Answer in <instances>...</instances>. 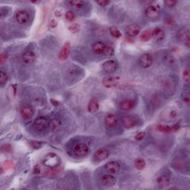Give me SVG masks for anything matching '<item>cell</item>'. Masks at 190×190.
Listing matches in <instances>:
<instances>
[{
	"label": "cell",
	"instance_id": "cell-5",
	"mask_svg": "<svg viewBox=\"0 0 190 190\" xmlns=\"http://www.w3.org/2000/svg\"><path fill=\"white\" fill-rule=\"evenodd\" d=\"M89 148L85 143H78L74 148V152L78 157H83L88 153Z\"/></svg>",
	"mask_w": 190,
	"mask_h": 190
},
{
	"label": "cell",
	"instance_id": "cell-41",
	"mask_svg": "<svg viewBox=\"0 0 190 190\" xmlns=\"http://www.w3.org/2000/svg\"><path fill=\"white\" fill-rule=\"evenodd\" d=\"M31 145L33 149H39V148H40V146H41V143H40V142H38V141H31Z\"/></svg>",
	"mask_w": 190,
	"mask_h": 190
},
{
	"label": "cell",
	"instance_id": "cell-40",
	"mask_svg": "<svg viewBox=\"0 0 190 190\" xmlns=\"http://www.w3.org/2000/svg\"><path fill=\"white\" fill-rule=\"evenodd\" d=\"M145 135L146 133L144 132H139V133L135 136V139L137 140H142L144 138V137H145Z\"/></svg>",
	"mask_w": 190,
	"mask_h": 190
},
{
	"label": "cell",
	"instance_id": "cell-15",
	"mask_svg": "<svg viewBox=\"0 0 190 190\" xmlns=\"http://www.w3.org/2000/svg\"><path fill=\"white\" fill-rule=\"evenodd\" d=\"M117 180L112 174H105L102 175V184L104 186H107V187H110V186H113L115 185Z\"/></svg>",
	"mask_w": 190,
	"mask_h": 190
},
{
	"label": "cell",
	"instance_id": "cell-37",
	"mask_svg": "<svg viewBox=\"0 0 190 190\" xmlns=\"http://www.w3.org/2000/svg\"><path fill=\"white\" fill-rule=\"evenodd\" d=\"M183 78H184V80L186 83H189L190 81V74L189 71L188 69L184 70V72H183Z\"/></svg>",
	"mask_w": 190,
	"mask_h": 190
},
{
	"label": "cell",
	"instance_id": "cell-8",
	"mask_svg": "<svg viewBox=\"0 0 190 190\" xmlns=\"http://www.w3.org/2000/svg\"><path fill=\"white\" fill-rule=\"evenodd\" d=\"M122 123L124 128L129 129L136 126L137 124V120L133 116H126L123 117Z\"/></svg>",
	"mask_w": 190,
	"mask_h": 190
},
{
	"label": "cell",
	"instance_id": "cell-19",
	"mask_svg": "<svg viewBox=\"0 0 190 190\" xmlns=\"http://www.w3.org/2000/svg\"><path fill=\"white\" fill-rule=\"evenodd\" d=\"M105 47H106V45L102 42H97L92 45V50L96 54L101 55L103 54Z\"/></svg>",
	"mask_w": 190,
	"mask_h": 190
},
{
	"label": "cell",
	"instance_id": "cell-20",
	"mask_svg": "<svg viewBox=\"0 0 190 190\" xmlns=\"http://www.w3.org/2000/svg\"><path fill=\"white\" fill-rule=\"evenodd\" d=\"M105 124L109 128H113L117 124V118L113 114H109L105 117Z\"/></svg>",
	"mask_w": 190,
	"mask_h": 190
},
{
	"label": "cell",
	"instance_id": "cell-22",
	"mask_svg": "<svg viewBox=\"0 0 190 190\" xmlns=\"http://www.w3.org/2000/svg\"><path fill=\"white\" fill-rule=\"evenodd\" d=\"M99 108H100V104H99L98 100L96 99H92L88 105V112L92 114L96 113L99 110Z\"/></svg>",
	"mask_w": 190,
	"mask_h": 190
},
{
	"label": "cell",
	"instance_id": "cell-48",
	"mask_svg": "<svg viewBox=\"0 0 190 190\" xmlns=\"http://www.w3.org/2000/svg\"><path fill=\"white\" fill-rule=\"evenodd\" d=\"M51 102H52V104H53V105H57V104H58V102H57L56 100H51Z\"/></svg>",
	"mask_w": 190,
	"mask_h": 190
},
{
	"label": "cell",
	"instance_id": "cell-13",
	"mask_svg": "<svg viewBox=\"0 0 190 190\" xmlns=\"http://www.w3.org/2000/svg\"><path fill=\"white\" fill-rule=\"evenodd\" d=\"M105 169L111 174H115L120 170V166L117 161H110L105 165Z\"/></svg>",
	"mask_w": 190,
	"mask_h": 190
},
{
	"label": "cell",
	"instance_id": "cell-10",
	"mask_svg": "<svg viewBox=\"0 0 190 190\" xmlns=\"http://www.w3.org/2000/svg\"><path fill=\"white\" fill-rule=\"evenodd\" d=\"M102 68L106 73H114L117 69V63L114 60H108L102 64Z\"/></svg>",
	"mask_w": 190,
	"mask_h": 190
},
{
	"label": "cell",
	"instance_id": "cell-35",
	"mask_svg": "<svg viewBox=\"0 0 190 190\" xmlns=\"http://www.w3.org/2000/svg\"><path fill=\"white\" fill-rule=\"evenodd\" d=\"M182 99L184 100V102H186V104L189 105L190 102V95H189V91H185V92L183 93L182 95Z\"/></svg>",
	"mask_w": 190,
	"mask_h": 190
},
{
	"label": "cell",
	"instance_id": "cell-4",
	"mask_svg": "<svg viewBox=\"0 0 190 190\" xmlns=\"http://www.w3.org/2000/svg\"><path fill=\"white\" fill-rule=\"evenodd\" d=\"M120 81V77L118 76L106 77L102 80V85L108 88H112L115 87L119 84Z\"/></svg>",
	"mask_w": 190,
	"mask_h": 190
},
{
	"label": "cell",
	"instance_id": "cell-6",
	"mask_svg": "<svg viewBox=\"0 0 190 190\" xmlns=\"http://www.w3.org/2000/svg\"><path fill=\"white\" fill-rule=\"evenodd\" d=\"M153 62H154V58L150 54H144L139 59V63L143 68H149L152 65Z\"/></svg>",
	"mask_w": 190,
	"mask_h": 190
},
{
	"label": "cell",
	"instance_id": "cell-27",
	"mask_svg": "<svg viewBox=\"0 0 190 190\" xmlns=\"http://www.w3.org/2000/svg\"><path fill=\"white\" fill-rule=\"evenodd\" d=\"M134 166L139 170H143L146 167V161L143 158H137L134 161Z\"/></svg>",
	"mask_w": 190,
	"mask_h": 190
},
{
	"label": "cell",
	"instance_id": "cell-46",
	"mask_svg": "<svg viewBox=\"0 0 190 190\" xmlns=\"http://www.w3.org/2000/svg\"><path fill=\"white\" fill-rule=\"evenodd\" d=\"M5 12H7L6 8H2L1 11H0V16H1V18H4L7 15V13Z\"/></svg>",
	"mask_w": 190,
	"mask_h": 190
},
{
	"label": "cell",
	"instance_id": "cell-2",
	"mask_svg": "<svg viewBox=\"0 0 190 190\" xmlns=\"http://www.w3.org/2000/svg\"><path fill=\"white\" fill-rule=\"evenodd\" d=\"M48 121L44 117H37L33 124V129L37 132H43L48 128Z\"/></svg>",
	"mask_w": 190,
	"mask_h": 190
},
{
	"label": "cell",
	"instance_id": "cell-12",
	"mask_svg": "<svg viewBox=\"0 0 190 190\" xmlns=\"http://www.w3.org/2000/svg\"><path fill=\"white\" fill-rule=\"evenodd\" d=\"M70 51H71V44L69 42H67L65 43L64 45L62 48L61 51L60 52V54H59V58L60 60H65L68 58L70 55Z\"/></svg>",
	"mask_w": 190,
	"mask_h": 190
},
{
	"label": "cell",
	"instance_id": "cell-39",
	"mask_svg": "<svg viewBox=\"0 0 190 190\" xmlns=\"http://www.w3.org/2000/svg\"><path fill=\"white\" fill-rule=\"evenodd\" d=\"M97 3L100 6L105 7L110 4V1H109V0H102V1H97Z\"/></svg>",
	"mask_w": 190,
	"mask_h": 190
},
{
	"label": "cell",
	"instance_id": "cell-49",
	"mask_svg": "<svg viewBox=\"0 0 190 190\" xmlns=\"http://www.w3.org/2000/svg\"><path fill=\"white\" fill-rule=\"evenodd\" d=\"M32 2L34 3V4H37V3L40 2H39V1H37V2Z\"/></svg>",
	"mask_w": 190,
	"mask_h": 190
},
{
	"label": "cell",
	"instance_id": "cell-45",
	"mask_svg": "<svg viewBox=\"0 0 190 190\" xmlns=\"http://www.w3.org/2000/svg\"><path fill=\"white\" fill-rule=\"evenodd\" d=\"M55 16L57 17H61L63 16V11L61 9H57L55 11Z\"/></svg>",
	"mask_w": 190,
	"mask_h": 190
},
{
	"label": "cell",
	"instance_id": "cell-31",
	"mask_svg": "<svg viewBox=\"0 0 190 190\" xmlns=\"http://www.w3.org/2000/svg\"><path fill=\"white\" fill-rule=\"evenodd\" d=\"M69 3L71 5L76 9H80L84 6V2L80 1V0H74V1H71Z\"/></svg>",
	"mask_w": 190,
	"mask_h": 190
},
{
	"label": "cell",
	"instance_id": "cell-47",
	"mask_svg": "<svg viewBox=\"0 0 190 190\" xmlns=\"http://www.w3.org/2000/svg\"><path fill=\"white\" fill-rule=\"evenodd\" d=\"M33 171H34V173H36V174H38V173L40 172V166H38V165H36V166H34Z\"/></svg>",
	"mask_w": 190,
	"mask_h": 190
},
{
	"label": "cell",
	"instance_id": "cell-17",
	"mask_svg": "<svg viewBox=\"0 0 190 190\" xmlns=\"http://www.w3.org/2000/svg\"><path fill=\"white\" fill-rule=\"evenodd\" d=\"M177 38L180 41L186 42L189 40V30L187 27H183L177 32Z\"/></svg>",
	"mask_w": 190,
	"mask_h": 190
},
{
	"label": "cell",
	"instance_id": "cell-7",
	"mask_svg": "<svg viewBox=\"0 0 190 190\" xmlns=\"http://www.w3.org/2000/svg\"><path fill=\"white\" fill-rule=\"evenodd\" d=\"M20 113L24 120H30L32 118L34 114V111L31 105H24L20 109Z\"/></svg>",
	"mask_w": 190,
	"mask_h": 190
},
{
	"label": "cell",
	"instance_id": "cell-34",
	"mask_svg": "<svg viewBox=\"0 0 190 190\" xmlns=\"http://www.w3.org/2000/svg\"><path fill=\"white\" fill-rule=\"evenodd\" d=\"M75 13L73 12L72 11H68L66 13H65V19H66L68 21L72 22L75 19Z\"/></svg>",
	"mask_w": 190,
	"mask_h": 190
},
{
	"label": "cell",
	"instance_id": "cell-38",
	"mask_svg": "<svg viewBox=\"0 0 190 190\" xmlns=\"http://www.w3.org/2000/svg\"><path fill=\"white\" fill-rule=\"evenodd\" d=\"M176 4H177V1H174V0H166V1H164L165 5L169 7V8L174 7Z\"/></svg>",
	"mask_w": 190,
	"mask_h": 190
},
{
	"label": "cell",
	"instance_id": "cell-50",
	"mask_svg": "<svg viewBox=\"0 0 190 190\" xmlns=\"http://www.w3.org/2000/svg\"><path fill=\"white\" fill-rule=\"evenodd\" d=\"M3 173V169H2V167H1V174H2Z\"/></svg>",
	"mask_w": 190,
	"mask_h": 190
},
{
	"label": "cell",
	"instance_id": "cell-23",
	"mask_svg": "<svg viewBox=\"0 0 190 190\" xmlns=\"http://www.w3.org/2000/svg\"><path fill=\"white\" fill-rule=\"evenodd\" d=\"M177 117V112L174 110H166V112H163L161 117L163 118V120H168L170 121L174 120L175 117Z\"/></svg>",
	"mask_w": 190,
	"mask_h": 190
},
{
	"label": "cell",
	"instance_id": "cell-30",
	"mask_svg": "<svg viewBox=\"0 0 190 190\" xmlns=\"http://www.w3.org/2000/svg\"><path fill=\"white\" fill-rule=\"evenodd\" d=\"M68 31L72 33H77L80 31V26L78 23H72L68 26Z\"/></svg>",
	"mask_w": 190,
	"mask_h": 190
},
{
	"label": "cell",
	"instance_id": "cell-11",
	"mask_svg": "<svg viewBox=\"0 0 190 190\" xmlns=\"http://www.w3.org/2000/svg\"><path fill=\"white\" fill-rule=\"evenodd\" d=\"M35 60H36V53L33 50H28L23 54L22 60L26 65H31L33 63Z\"/></svg>",
	"mask_w": 190,
	"mask_h": 190
},
{
	"label": "cell",
	"instance_id": "cell-36",
	"mask_svg": "<svg viewBox=\"0 0 190 190\" xmlns=\"http://www.w3.org/2000/svg\"><path fill=\"white\" fill-rule=\"evenodd\" d=\"M165 24H166V26L169 27H172L175 24V22H174V20L172 17L168 16V17H166V19H165Z\"/></svg>",
	"mask_w": 190,
	"mask_h": 190
},
{
	"label": "cell",
	"instance_id": "cell-29",
	"mask_svg": "<svg viewBox=\"0 0 190 190\" xmlns=\"http://www.w3.org/2000/svg\"><path fill=\"white\" fill-rule=\"evenodd\" d=\"M157 130L161 132H164V133H169V132H174L173 131L172 126H169L165 125H157Z\"/></svg>",
	"mask_w": 190,
	"mask_h": 190
},
{
	"label": "cell",
	"instance_id": "cell-9",
	"mask_svg": "<svg viewBox=\"0 0 190 190\" xmlns=\"http://www.w3.org/2000/svg\"><path fill=\"white\" fill-rule=\"evenodd\" d=\"M30 16L28 13L24 10L19 11L16 13V20L19 24L24 25L26 24L29 21Z\"/></svg>",
	"mask_w": 190,
	"mask_h": 190
},
{
	"label": "cell",
	"instance_id": "cell-33",
	"mask_svg": "<svg viewBox=\"0 0 190 190\" xmlns=\"http://www.w3.org/2000/svg\"><path fill=\"white\" fill-rule=\"evenodd\" d=\"M114 54V51L113 48L109 46V45H106V47H105V51H104V53L102 55H104V56H105V57H112V56H113Z\"/></svg>",
	"mask_w": 190,
	"mask_h": 190
},
{
	"label": "cell",
	"instance_id": "cell-21",
	"mask_svg": "<svg viewBox=\"0 0 190 190\" xmlns=\"http://www.w3.org/2000/svg\"><path fill=\"white\" fill-rule=\"evenodd\" d=\"M152 37H154L157 41H162L165 37L164 31L160 28H154L152 30Z\"/></svg>",
	"mask_w": 190,
	"mask_h": 190
},
{
	"label": "cell",
	"instance_id": "cell-28",
	"mask_svg": "<svg viewBox=\"0 0 190 190\" xmlns=\"http://www.w3.org/2000/svg\"><path fill=\"white\" fill-rule=\"evenodd\" d=\"M109 32H110L111 35L115 38H120L121 37V36H122L121 32L119 31L118 28L115 26L110 27V28H109Z\"/></svg>",
	"mask_w": 190,
	"mask_h": 190
},
{
	"label": "cell",
	"instance_id": "cell-14",
	"mask_svg": "<svg viewBox=\"0 0 190 190\" xmlns=\"http://www.w3.org/2000/svg\"><path fill=\"white\" fill-rule=\"evenodd\" d=\"M140 28L136 24L128 25L126 28V32L128 36L130 37L137 36L140 33Z\"/></svg>",
	"mask_w": 190,
	"mask_h": 190
},
{
	"label": "cell",
	"instance_id": "cell-43",
	"mask_svg": "<svg viewBox=\"0 0 190 190\" xmlns=\"http://www.w3.org/2000/svg\"><path fill=\"white\" fill-rule=\"evenodd\" d=\"M7 59H8V55L6 54L2 53L1 54V57H0V61H1V64H3L6 61Z\"/></svg>",
	"mask_w": 190,
	"mask_h": 190
},
{
	"label": "cell",
	"instance_id": "cell-18",
	"mask_svg": "<svg viewBox=\"0 0 190 190\" xmlns=\"http://www.w3.org/2000/svg\"><path fill=\"white\" fill-rule=\"evenodd\" d=\"M109 156V152L105 149H100L95 153V159L97 161H102Z\"/></svg>",
	"mask_w": 190,
	"mask_h": 190
},
{
	"label": "cell",
	"instance_id": "cell-24",
	"mask_svg": "<svg viewBox=\"0 0 190 190\" xmlns=\"http://www.w3.org/2000/svg\"><path fill=\"white\" fill-rule=\"evenodd\" d=\"M156 182L160 187H166L169 185V179L166 175H161L157 178Z\"/></svg>",
	"mask_w": 190,
	"mask_h": 190
},
{
	"label": "cell",
	"instance_id": "cell-25",
	"mask_svg": "<svg viewBox=\"0 0 190 190\" xmlns=\"http://www.w3.org/2000/svg\"><path fill=\"white\" fill-rule=\"evenodd\" d=\"M50 129L52 132H57L60 129V126H61V123L58 119L54 118L52 119L51 123H50Z\"/></svg>",
	"mask_w": 190,
	"mask_h": 190
},
{
	"label": "cell",
	"instance_id": "cell-16",
	"mask_svg": "<svg viewBox=\"0 0 190 190\" xmlns=\"http://www.w3.org/2000/svg\"><path fill=\"white\" fill-rule=\"evenodd\" d=\"M135 105V102L133 100L127 99V100H122L119 103V107H120V109H122L123 111H130L134 108Z\"/></svg>",
	"mask_w": 190,
	"mask_h": 190
},
{
	"label": "cell",
	"instance_id": "cell-1",
	"mask_svg": "<svg viewBox=\"0 0 190 190\" xmlns=\"http://www.w3.org/2000/svg\"><path fill=\"white\" fill-rule=\"evenodd\" d=\"M43 163L47 167L53 169V168H56L60 166V163H61V159L55 153H49L45 156Z\"/></svg>",
	"mask_w": 190,
	"mask_h": 190
},
{
	"label": "cell",
	"instance_id": "cell-26",
	"mask_svg": "<svg viewBox=\"0 0 190 190\" xmlns=\"http://www.w3.org/2000/svg\"><path fill=\"white\" fill-rule=\"evenodd\" d=\"M152 37V30L148 29L143 32L142 34H141L140 36V40L142 42H147L149 41V40H150Z\"/></svg>",
	"mask_w": 190,
	"mask_h": 190
},
{
	"label": "cell",
	"instance_id": "cell-32",
	"mask_svg": "<svg viewBox=\"0 0 190 190\" xmlns=\"http://www.w3.org/2000/svg\"><path fill=\"white\" fill-rule=\"evenodd\" d=\"M8 77L7 74L5 72L3 71H0V83H1L2 86H3V85L8 82Z\"/></svg>",
	"mask_w": 190,
	"mask_h": 190
},
{
	"label": "cell",
	"instance_id": "cell-3",
	"mask_svg": "<svg viewBox=\"0 0 190 190\" xmlns=\"http://www.w3.org/2000/svg\"><path fill=\"white\" fill-rule=\"evenodd\" d=\"M161 8L157 5H149L145 11V14L146 17L149 19H154V18L158 17L160 13H161Z\"/></svg>",
	"mask_w": 190,
	"mask_h": 190
},
{
	"label": "cell",
	"instance_id": "cell-42",
	"mask_svg": "<svg viewBox=\"0 0 190 190\" xmlns=\"http://www.w3.org/2000/svg\"><path fill=\"white\" fill-rule=\"evenodd\" d=\"M2 151L5 152H9L11 151V146L8 144H5V145H3L2 146Z\"/></svg>",
	"mask_w": 190,
	"mask_h": 190
},
{
	"label": "cell",
	"instance_id": "cell-44",
	"mask_svg": "<svg viewBox=\"0 0 190 190\" xmlns=\"http://www.w3.org/2000/svg\"><path fill=\"white\" fill-rule=\"evenodd\" d=\"M57 26V22L55 19H51L50 22V27L51 28H55Z\"/></svg>",
	"mask_w": 190,
	"mask_h": 190
}]
</instances>
